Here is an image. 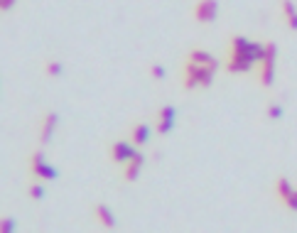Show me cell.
I'll list each match as a JSON object with an SVG mask.
<instances>
[{
    "mask_svg": "<svg viewBox=\"0 0 297 233\" xmlns=\"http://www.w3.org/2000/svg\"><path fill=\"white\" fill-rule=\"evenodd\" d=\"M214 69L211 66H199V64H194V61H189L187 59L185 66H182V89L185 91H192V89H197V86H204L209 89L211 84H214Z\"/></svg>",
    "mask_w": 297,
    "mask_h": 233,
    "instance_id": "1",
    "label": "cell"
},
{
    "mask_svg": "<svg viewBox=\"0 0 297 233\" xmlns=\"http://www.w3.org/2000/svg\"><path fill=\"white\" fill-rule=\"evenodd\" d=\"M27 172H30V177H35V179H56V170L52 165L44 162L42 152H32L30 155V160H27Z\"/></svg>",
    "mask_w": 297,
    "mask_h": 233,
    "instance_id": "2",
    "label": "cell"
},
{
    "mask_svg": "<svg viewBox=\"0 0 297 233\" xmlns=\"http://www.w3.org/2000/svg\"><path fill=\"white\" fill-rule=\"evenodd\" d=\"M253 57L248 54V52H233V49H228V59H226V69L231 71V74H246V71H251L253 69Z\"/></svg>",
    "mask_w": 297,
    "mask_h": 233,
    "instance_id": "3",
    "label": "cell"
},
{
    "mask_svg": "<svg viewBox=\"0 0 297 233\" xmlns=\"http://www.w3.org/2000/svg\"><path fill=\"white\" fill-rule=\"evenodd\" d=\"M194 20L197 22H204V25H211L216 15H219V3L216 0H197L194 3Z\"/></svg>",
    "mask_w": 297,
    "mask_h": 233,
    "instance_id": "4",
    "label": "cell"
},
{
    "mask_svg": "<svg viewBox=\"0 0 297 233\" xmlns=\"http://www.w3.org/2000/svg\"><path fill=\"white\" fill-rule=\"evenodd\" d=\"M174 116H177L174 106H162V108H157V116H155V133H157V135H167L169 130L174 128Z\"/></svg>",
    "mask_w": 297,
    "mask_h": 233,
    "instance_id": "5",
    "label": "cell"
},
{
    "mask_svg": "<svg viewBox=\"0 0 297 233\" xmlns=\"http://www.w3.org/2000/svg\"><path fill=\"white\" fill-rule=\"evenodd\" d=\"M135 155H138V145H133L130 140H118V142L111 145V160L118 162V165H126Z\"/></svg>",
    "mask_w": 297,
    "mask_h": 233,
    "instance_id": "6",
    "label": "cell"
},
{
    "mask_svg": "<svg viewBox=\"0 0 297 233\" xmlns=\"http://www.w3.org/2000/svg\"><path fill=\"white\" fill-rule=\"evenodd\" d=\"M56 123H59V116H56L54 111H49V113L42 116V123H39V142H49L52 140Z\"/></svg>",
    "mask_w": 297,
    "mask_h": 233,
    "instance_id": "7",
    "label": "cell"
},
{
    "mask_svg": "<svg viewBox=\"0 0 297 233\" xmlns=\"http://www.w3.org/2000/svg\"><path fill=\"white\" fill-rule=\"evenodd\" d=\"M258 81L263 89H270L273 84H275V61H268V59H263L258 64Z\"/></svg>",
    "mask_w": 297,
    "mask_h": 233,
    "instance_id": "8",
    "label": "cell"
},
{
    "mask_svg": "<svg viewBox=\"0 0 297 233\" xmlns=\"http://www.w3.org/2000/svg\"><path fill=\"white\" fill-rule=\"evenodd\" d=\"M143 165H145V155H140V152H138L133 160H128V162L123 165V179H126V182H135V179L140 177Z\"/></svg>",
    "mask_w": 297,
    "mask_h": 233,
    "instance_id": "9",
    "label": "cell"
},
{
    "mask_svg": "<svg viewBox=\"0 0 297 233\" xmlns=\"http://www.w3.org/2000/svg\"><path fill=\"white\" fill-rule=\"evenodd\" d=\"M187 59L189 61H194V64H199V66H211L214 71L219 69V59H214L206 49H199V47H194L189 54H187Z\"/></svg>",
    "mask_w": 297,
    "mask_h": 233,
    "instance_id": "10",
    "label": "cell"
},
{
    "mask_svg": "<svg viewBox=\"0 0 297 233\" xmlns=\"http://www.w3.org/2000/svg\"><path fill=\"white\" fill-rule=\"evenodd\" d=\"M93 216H96V221H98L103 228H115V216H113V211L106 206V204H96Z\"/></svg>",
    "mask_w": 297,
    "mask_h": 233,
    "instance_id": "11",
    "label": "cell"
},
{
    "mask_svg": "<svg viewBox=\"0 0 297 233\" xmlns=\"http://www.w3.org/2000/svg\"><path fill=\"white\" fill-rule=\"evenodd\" d=\"M148 140H150V125L148 123H135L133 130H130V142L138 145V147H143Z\"/></svg>",
    "mask_w": 297,
    "mask_h": 233,
    "instance_id": "12",
    "label": "cell"
},
{
    "mask_svg": "<svg viewBox=\"0 0 297 233\" xmlns=\"http://www.w3.org/2000/svg\"><path fill=\"white\" fill-rule=\"evenodd\" d=\"M280 13H282V20L287 22V27L297 30V5L292 0H280Z\"/></svg>",
    "mask_w": 297,
    "mask_h": 233,
    "instance_id": "13",
    "label": "cell"
},
{
    "mask_svg": "<svg viewBox=\"0 0 297 233\" xmlns=\"http://www.w3.org/2000/svg\"><path fill=\"white\" fill-rule=\"evenodd\" d=\"M292 192H295V187H292V182H290L287 177H278V179H275V194H278L280 204L292 194Z\"/></svg>",
    "mask_w": 297,
    "mask_h": 233,
    "instance_id": "14",
    "label": "cell"
},
{
    "mask_svg": "<svg viewBox=\"0 0 297 233\" xmlns=\"http://www.w3.org/2000/svg\"><path fill=\"white\" fill-rule=\"evenodd\" d=\"M42 69H44L47 76H59V74H62V64H59L56 59H47V61L42 64Z\"/></svg>",
    "mask_w": 297,
    "mask_h": 233,
    "instance_id": "15",
    "label": "cell"
},
{
    "mask_svg": "<svg viewBox=\"0 0 297 233\" xmlns=\"http://www.w3.org/2000/svg\"><path fill=\"white\" fill-rule=\"evenodd\" d=\"M0 233H15V218H13V216H3V221H0Z\"/></svg>",
    "mask_w": 297,
    "mask_h": 233,
    "instance_id": "16",
    "label": "cell"
},
{
    "mask_svg": "<svg viewBox=\"0 0 297 233\" xmlns=\"http://www.w3.org/2000/svg\"><path fill=\"white\" fill-rule=\"evenodd\" d=\"M268 118H270V120H280V118H282V106H280L278 101H273V103L268 106Z\"/></svg>",
    "mask_w": 297,
    "mask_h": 233,
    "instance_id": "17",
    "label": "cell"
},
{
    "mask_svg": "<svg viewBox=\"0 0 297 233\" xmlns=\"http://www.w3.org/2000/svg\"><path fill=\"white\" fill-rule=\"evenodd\" d=\"M27 192L32 196V201H42V196H44V189H42V184H37V182H32V184L27 187Z\"/></svg>",
    "mask_w": 297,
    "mask_h": 233,
    "instance_id": "18",
    "label": "cell"
},
{
    "mask_svg": "<svg viewBox=\"0 0 297 233\" xmlns=\"http://www.w3.org/2000/svg\"><path fill=\"white\" fill-rule=\"evenodd\" d=\"M150 74H152L155 81H162V79H165V66H162V64H152V66H150Z\"/></svg>",
    "mask_w": 297,
    "mask_h": 233,
    "instance_id": "19",
    "label": "cell"
},
{
    "mask_svg": "<svg viewBox=\"0 0 297 233\" xmlns=\"http://www.w3.org/2000/svg\"><path fill=\"white\" fill-rule=\"evenodd\" d=\"M282 206H285V209H290V211H297V189L287 196L285 201H282Z\"/></svg>",
    "mask_w": 297,
    "mask_h": 233,
    "instance_id": "20",
    "label": "cell"
},
{
    "mask_svg": "<svg viewBox=\"0 0 297 233\" xmlns=\"http://www.w3.org/2000/svg\"><path fill=\"white\" fill-rule=\"evenodd\" d=\"M13 5H15V0H0V8H3V10H10Z\"/></svg>",
    "mask_w": 297,
    "mask_h": 233,
    "instance_id": "21",
    "label": "cell"
}]
</instances>
